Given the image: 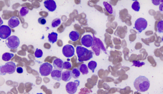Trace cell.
I'll return each mask as SVG.
<instances>
[{"mask_svg":"<svg viewBox=\"0 0 163 94\" xmlns=\"http://www.w3.org/2000/svg\"><path fill=\"white\" fill-rule=\"evenodd\" d=\"M135 88L138 91L145 92L149 89L150 83L148 78L140 76L135 80L134 83Z\"/></svg>","mask_w":163,"mask_h":94,"instance_id":"obj_1","label":"cell"},{"mask_svg":"<svg viewBox=\"0 0 163 94\" xmlns=\"http://www.w3.org/2000/svg\"><path fill=\"white\" fill-rule=\"evenodd\" d=\"M76 53L79 62L88 61L93 57V52L81 46H78Z\"/></svg>","mask_w":163,"mask_h":94,"instance_id":"obj_2","label":"cell"},{"mask_svg":"<svg viewBox=\"0 0 163 94\" xmlns=\"http://www.w3.org/2000/svg\"><path fill=\"white\" fill-rule=\"evenodd\" d=\"M16 65L13 61L8 62L0 66V73L1 76L5 75L6 74H11L15 71Z\"/></svg>","mask_w":163,"mask_h":94,"instance_id":"obj_3","label":"cell"},{"mask_svg":"<svg viewBox=\"0 0 163 94\" xmlns=\"http://www.w3.org/2000/svg\"><path fill=\"white\" fill-rule=\"evenodd\" d=\"M93 36L94 42L93 44L91 47V48L95 52L96 55L98 56L100 54L101 49L106 53V50L103 42L100 39L95 37L94 35H93Z\"/></svg>","mask_w":163,"mask_h":94,"instance_id":"obj_4","label":"cell"},{"mask_svg":"<svg viewBox=\"0 0 163 94\" xmlns=\"http://www.w3.org/2000/svg\"><path fill=\"white\" fill-rule=\"evenodd\" d=\"M6 44L11 49H17L20 44L19 38L16 36H12L8 38L6 41Z\"/></svg>","mask_w":163,"mask_h":94,"instance_id":"obj_5","label":"cell"},{"mask_svg":"<svg viewBox=\"0 0 163 94\" xmlns=\"http://www.w3.org/2000/svg\"><path fill=\"white\" fill-rule=\"evenodd\" d=\"M53 66L48 62L43 63L39 68V72L43 76H48L52 71Z\"/></svg>","mask_w":163,"mask_h":94,"instance_id":"obj_6","label":"cell"},{"mask_svg":"<svg viewBox=\"0 0 163 94\" xmlns=\"http://www.w3.org/2000/svg\"><path fill=\"white\" fill-rule=\"evenodd\" d=\"M148 25V22L145 19L139 18L137 19L134 24L135 28L138 31L139 33H141L142 31L146 28Z\"/></svg>","mask_w":163,"mask_h":94,"instance_id":"obj_7","label":"cell"},{"mask_svg":"<svg viewBox=\"0 0 163 94\" xmlns=\"http://www.w3.org/2000/svg\"><path fill=\"white\" fill-rule=\"evenodd\" d=\"M80 81L75 80L74 82H70L66 86V89L67 93L74 94L76 92L78 88L80 85Z\"/></svg>","mask_w":163,"mask_h":94,"instance_id":"obj_8","label":"cell"},{"mask_svg":"<svg viewBox=\"0 0 163 94\" xmlns=\"http://www.w3.org/2000/svg\"><path fill=\"white\" fill-rule=\"evenodd\" d=\"M11 30L10 27L6 25L0 26V37L5 40L8 38L11 35Z\"/></svg>","mask_w":163,"mask_h":94,"instance_id":"obj_9","label":"cell"},{"mask_svg":"<svg viewBox=\"0 0 163 94\" xmlns=\"http://www.w3.org/2000/svg\"><path fill=\"white\" fill-rule=\"evenodd\" d=\"M62 52L63 55L67 58L73 57L75 54V49L71 45H67L63 47Z\"/></svg>","mask_w":163,"mask_h":94,"instance_id":"obj_10","label":"cell"},{"mask_svg":"<svg viewBox=\"0 0 163 94\" xmlns=\"http://www.w3.org/2000/svg\"><path fill=\"white\" fill-rule=\"evenodd\" d=\"M94 39L90 35H86L81 39V42L82 45L87 48H90L92 46Z\"/></svg>","mask_w":163,"mask_h":94,"instance_id":"obj_11","label":"cell"},{"mask_svg":"<svg viewBox=\"0 0 163 94\" xmlns=\"http://www.w3.org/2000/svg\"><path fill=\"white\" fill-rule=\"evenodd\" d=\"M44 4L46 8L50 11H54L56 9V4L54 0H46Z\"/></svg>","mask_w":163,"mask_h":94,"instance_id":"obj_12","label":"cell"},{"mask_svg":"<svg viewBox=\"0 0 163 94\" xmlns=\"http://www.w3.org/2000/svg\"><path fill=\"white\" fill-rule=\"evenodd\" d=\"M62 70L55 68L51 73V76L52 79L58 81L62 80Z\"/></svg>","mask_w":163,"mask_h":94,"instance_id":"obj_13","label":"cell"},{"mask_svg":"<svg viewBox=\"0 0 163 94\" xmlns=\"http://www.w3.org/2000/svg\"><path fill=\"white\" fill-rule=\"evenodd\" d=\"M20 24L19 19L16 17H12L9 21L8 25L11 28L17 27Z\"/></svg>","mask_w":163,"mask_h":94,"instance_id":"obj_14","label":"cell"},{"mask_svg":"<svg viewBox=\"0 0 163 94\" xmlns=\"http://www.w3.org/2000/svg\"><path fill=\"white\" fill-rule=\"evenodd\" d=\"M72 77V71L70 70H65L62 73V80L65 82L68 81Z\"/></svg>","mask_w":163,"mask_h":94,"instance_id":"obj_15","label":"cell"},{"mask_svg":"<svg viewBox=\"0 0 163 94\" xmlns=\"http://www.w3.org/2000/svg\"><path fill=\"white\" fill-rule=\"evenodd\" d=\"M63 61L60 59L57 58L53 62V65L55 68L62 70Z\"/></svg>","mask_w":163,"mask_h":94,"instance_id":"obj_16","label":"cell"},{"mask_svg":"<svg viewBox=\"0 0 163 94\" xmlns=\"http://www.w3.org/2000/svg\"><path fill=\"white\" fill-rule=\"evenodd\" d=\"M80 36V34L77 31H73L69 34L70 40L73 42L77 41Z\"/></svg>","mask_w":163,"mask_h":94,"instance_id":"obj_17","label":"cell"},{"mask_svg":"<svg viewBox=\"0 0 163 94\" xmlns=\"http://www.w3.org/2000/svg\"><path fill=\"white\" fill-rule=\"evenodd\" d=\"M57 36L58 34L56 33L52 32L51 33H49L48 36L49 41L54 44L57 41Z\"/></svg>","mask_w":163,"mask_h":94,"instance_id":"obj_18","label":"cell"},{"mask_svg":"<svg viewBox=\"0 0 163 94\" xmlns=\"http://www.w3.org/2000/svg\"><path fill=\"white\" fill-rule=\"evenodd\" d=\"M78 69L83 75L87 74L89 73L88 68L86 65L84 64H83L79 66Z\"/></svg>","mask_w":163,"mask_h":94,"instance_id":"obj_19","label":"cell"},{"mask_svg":"<svg viewBox=\"0 0 163 94\" xmlns=\"http://www.w3.org/2000/svg\"><path fill=\"white\" fill-rule=\"evenodd\" d=\"M14 56L13 54L9 53H4L2 56V60L5 61H9Z\"/></svg>","mask_w":163,"mask_h":94,"instance_id":"obj_20","label":"cell"},{"mask_svg":"<svg viewBox=\"0 0 163 94\" xmlns=\"http://www.w3.org/2000/svg\"><path fill=\"white\" fill-rule=\"evenodd\" d=\"M97 63L94 61H91L88 64V67L92 71L93 73H94V70L97 67Z\"/></svg>","mask_w":163,"mask_h":94,"instance_id":"obj_21","label":"cell"},{"mask_svg":"<svg viewBox=\"0 0 163 94\" xmlns=\"http://www.w3.org/2000/svg\"><path fill=\"white\" fill-rule=\"evenodd\" d=\"M72 77L75 79H78L80 75V73L77 68H74L72 71Z\"/></svg>","mask_w":163,"mask_h":94,"instance_id":"obj_22","label":"cell"},{"mask_svg":"<svg viewBox=\"0 0 163 94\" xmlns=\"http://www.w3.org/2000/svg\"><path fill=\"white\" fill-rule=\"evenodd\" d=\"M103 4L107 11H108L110 14H112L113 13V9L112 6L108 3L106 2H103Z\"/></svg>","mask_w":163,"mask_h":94,"instance_id":"obj_23","label":"cell"},{"mask_svg":"<svg viewBox=\"0 0 163 94\" xmlns=\"http://www.w3.org/2000/svg\"><path fill=\"white\" fill-rule=\"evenodd\" d=\"M132 8L135 11H139L140 9V3L137 1H135L132 4Z\"/></svg>","mask_w":163,"mask_h":94,"instance_id":"obj_24","label":"cell"},{"mask_svg":"<svg viewBox=\"0 0 163 94\" xmlns=\"http://www.w3.org/2000/svg\"><path fill=\"white\" fill-rule=\"evenodd\" d=\"M29 12V9L27 7H23L19 11L20 15L21 17H24Z\"/></svg>","mask_w":163,"mask_h":94,"instance_id":"obj_25","label":"cell"},{"mask_svg":"<svg viewBox=\"0 0 163 94\" xmlns=\"http://www.w3.org/2000/svg\"><path fill=\"white\" fill-rule=\"evenodd\" d=\"M61 23V20L60 18H57L54 19L52 23V26L53 28H55L60 25Z\"/></svg>","mask_w":163,"mask_h":94,"instance_id":"obj_26","label":"cell"},{"mask_svg":"<svg viewBox=\"0 0 163 94\" xmlns=\"http://www.w3.org/2000/svg\"><path fill=\"white\" fill-rule=\"evenodd\" d=\"M157 32L159 33H163V20H161L157 23Z\"/></svg>","mask_w":163,"mask_h":94,"instance_id":"obj_27","label":"cell"},{"mask_svg":"<svg viewBox=\"0 0 163 94\" xmlns=\"http://www.w3.org/2000/svg\"><path fill=\"white\" fill-rule=\"evenodd\" d=\"M34 55L36 57L39 58L42 57L43 56V52L42 50L40 49H38L37 48L36 49Z\"/></svg>","mask_w":163,"mask_h":94,"instance_id":"obj_28","label":"cell"},{"mask_svg":"<svg viewBox=\"0 0 163 94\" xmlns=\"http://www.w3.org/2000/svg\"><path fill=\"white\" fill-rule=\"evenodd\" d=\"M132 62L133 64V65L132 66H135L138 67H141V66L145 64V62H141L140 61H133Z\"/></svg>","mask_w":163,"mask_h":94,"instance_id":"obj_29","label":"cell"},{"mask_svg":"<svg viewBox=\"0 0 163 94\" xmlns=\"http://www.w3.org/2000/svg\"><path fill=\"white\" fill-rule=\"evenodd\" d=\"M72 66L70 63L69 61H65L63 63V69H70Z\"/></svg>","mask_w":163,"mask_h":94,"instance_id":"obj_30","label":"cell"},{"mask_svg":"<svg viewBox=\"0 0 163 94\" xmlns=\"http://www.w3.org/2000/svg\"><path fill=\"white\" fill-rule=\"evenodd\" d=\"M38 22L40 24L45 25L46 24V21L45 17H42L38 19Z\"/></svg>","mask_w":163,"mask_h":94,"instance_id":"obj_31","label":"cell"},{"mask_svg":"<svg viewBox=\"0 0 163 94\" xmlns=\"http://www.w3.org/2000/svg\"><path fill=\"white\" fill-rule=\"evenodd\" d=\"M153 4L155 6H157L160 5L161 0H151Z\"/></svg>","mask_w":163,"mask_h":94,"instance_id":"obj_32","label":"cell"},{"mask_svg":"<svg viewBox=\"0 0 163 94\" xmlns=\"http://www.w3.org/2000/svg\"><path fill=\"white\" fill-rule=\"evenodd\" d=\"M17 71L19 74H22L23 72V69L21 67H18L17 68Z\"/></svg>","mask_w":163,"mask_h":94,"instance_id":"obj_33","label":"cell"},{"mask_svg":"<svg viewBox=\"0 0 163 94\" xmlns=\"http://www.w3.org/2000/svg\"><path fill=\"white\" fill-rule=\"evenodd\" d=\"M159 10L160 12L163 14V3L160 5L159 7Z\"/></svg>","mask_w":163,"mask_h":94,"instance_id":"obj_34","label":"cell"},{"mask_svg":"<svg viewBox=\"0 0 163 94\" xmlns=\"http://www.w3.org/2000/svg\"><path fill=\"white\" fill-rule=\"evenodd\" d=\"M160 2L161 3H163V0H161Z\"/></svg>","mask_w":163,"mask_h":94,"instance_id":"obj_35","label":"cell"},{"mask_svg":"<svg viewBox=\"0 0 163 94\" xmlns=\"http://www.w3.org/2000/svg\"><path fill=\"white\" fill-rule=\"evenodd\" d=\"M162 41L163 42V36H162Z\"/></svg>","mask_w":163,"mask_h":94,"instance_id":"obj_36","label":"cell"},{"mask_svg":"<svg viewBox=\"0 0 163 94\" xmlns=\"http://www.w3.org/2000/svg\"><path fill=\"white\" fill-rule=\"evenodd\" d=\"M132 1H138V0H132Z\"/></svg>","mask_w":163,"mask_h":94,"instance_id":"obj_37","label":"cell"}]
</instances>
